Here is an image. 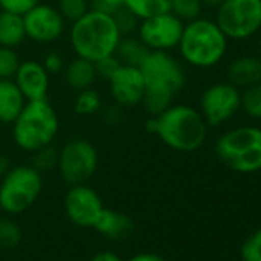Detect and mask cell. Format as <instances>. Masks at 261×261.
I'll list each match as a JSON object with an SVG mask.
<instances>
[{
    "label": "cell",
    "instance_id": "cell-24",
    "mask_svg": "<svg viewBox=\"0 0 261 261\" xmlns=\"http://www.w3.org/2000/svg\"><path fill=\"white\" fill-rule=\"evenodd\" d=\"M203 8L201 0H169V11L185 23L201 17Z\"/></svg>",
    "mask_w": 261,
    "mask_h": 261
},
{
    "label": "cell",
    "instance_id": "cell-37",
    "mask_svg": "<svg viewBox=\"0 0 261 261\" xmlns=\"http://www.w3.org/2000/svg\"><path fill=\"white\" fill-rule=\"evenodd\" d=\"M127 261H166L162 255L154 253V252H142L134 256H130Z\"/></svg>",
    "mask_w": 261,
    "mask_h": 261
},
{
    "label": "cell",
    "instance_id": "cell-3",
    "mask_svg": "<svg viewBox=\"0 0 261 261\" xmlns=\"http://www.w3.org/2000/svg\"><path fill=\"white\" fill-rule=\"evenodd\" d=\"M121 39L112 14L89 10L82 19L71 23L69 45L77 57L97 62L115 53Z\"/></svg>",
    "mask_w": 261,
    "mask_h": 261
},
{
    "label": "cell",
    "instance_id": "cell-29",
    "mask_svg": "<svg viewBox=\"0 0 261 261\" xmlns=\"http://www.w3.org/2000/svg\"><path fill=\"white\" fill-rule=\"evenodd\" d=\"M20 62L22 60L14 48L0 46V80L13 79Z\"/></svg>",
    "mask_w": 261,
    "mask_h": 261
},
{
    "label": "cell",
    "instance_id": "cell-27",
    "mask_svg": "<svg viewBox=\"0 0 261 261\" xmlns=\"http://www.w3.org/2000/svg\"><path fill=\"white\" fill-rule=\"evenodd\" d=\"M22 240V229L10 217H0V247H16Z\"/></svg>",
    "mask_w": 261,
    "mask_h": 261
},
{
    "label": "cell",
    "instance_id": "cell-8",
    "mask_svg": "<svg viewBox=\"0 0 261 261\" xmlns=\"http://www.w3.org/2000/svg\"><path fill=\"white\" fill-rule=\"evenodd\" d=\"M215 22L229 40H247L261 30V0H223Z\"/></svg>",
    "mask_w": 261,
    "mask_h": 261
},
{
    "label": "cell",
    "instance_id": "cell-1",
    "mask_svg": "<svg viewBox=\"0 0 261 261\" xmlns=\"http://www.w3.org/2000/svg\"><path fill=\"white\" fill-rule=\"evenodd\" d=\"M145 80L142 105L149 115H159L174 101L186 83L181 63L168 51H151L140 66Z\"/></svg>",
    "mask_w": 261,
    "mask_h": 261
},
{
    "label": "cell",
    "instance_id": "cell-23",
    "mask_svg": "<svg viewBox=\"0 0 261 261\" xmlns=\"http://www.w3.org/2000/svg\"><path fill=\"white\" fill-rule=\"evenodd\" d=\"M101 95L95 88H88L77 92V97L74 98V112L80 117H91L95 115L101 109Z\"/></svg>",
    "mask_w": 261,
    "mask_h": 261
},
{
    "label": "cell",
    "instance_id": "cell-13",
    "mask_svg": "<svg viewBox=\"0 0 261 261\" xmlns=\"http://www.w3.org/2000/svg\"><path fill=\"white\" fill-rule=\"evenodd\" d=\"M63 206L68 218L80 227H94L105 207L100 195L86 183L71 186L65 195Z\"/></svg>",
    "mask_w": 261,
    "mask_h": 261
},
{
    "label": "cell",
    "instance_id": "cell-11",
    "mask_svg": "<svg viewBox=\"0 0 261 261\" xmlns=\"http://www.w3.org/2000/svg\"><path fill=\"white\" fill-rule=\"evenodd\" d=\"M185 22L171 11L140 20L136 36L149 51H171L178 46Z\"/></svg>",
    "mask_w": 261,
    "mask_h": 261
},
{
    "label": "cell",
    "instance_id": "cell-30",
    "mask_svg": "<svg viewBox=\"0 0 261 261\" xmlns=\"http://www.w3.org/2000/svg\"><path fill=\"white\" fill-rule=\"evenodd\" d=\"M115 23H117V28L120 31L121 36H134L137 33V28H139V23L140 20L130 13L127 8H120L117 10L114 14H112Z\"/></svg>",
    "mask_w": 261,
    "mask_h": 261
},
{
    "label": "cell",
    "instance_id": "cell-20",
    "mask_svg": "<svg viewBox=\"0 0 261 261\" xmlns=\"http://www.w3.org/2000/svg\"><path fill=\"white\" fill-rule=\"evenodd\" d=\"M27 40L23 16L0 10V46L17 48Z\"/></svg>",
    "mask_w": 261,
    "mask_h": 261
},
{
    "label": "cell",
    "instance_id": "cell-35",
    "mask_svg": "<svg viewBox=\"0 0 261 261\" xmlns=\"http://www.w3.org/2000/svg\"><path fill=\"white\" fill-rule=\"evenodd\" d=\"M124 7V0H91V8L108 14H114L117 10Z\"/></svg>",
    "mask_w": 261,
    "mask_h": 261
},
{
    "label": "cell",
    "instance_id": "cell-17",
    "mask_svg": "<svg viewBox=\"0 0 261 261\" xmlns=\"http://www.w3.org/2000/svg\"><path fill=\"white\" fill-rule=\"evenodd\" d=\"M94 229L111 240H123L134 232V221L123 212L103 207L94 224Z\"/></svg>",
    "mask_w": 261,
    "mask_h": 261
},
{
    "label": "cell",
    "instance_id": "cell-2",
    "mask_svg": "<svg viewBox=\"0 0 261 261\" xmlns=\"http://www.w3.org/2000/svg\"><path fill=\"white\" fill-rule=\"evenodd\" d=\"M155 136L172 151L195 152L207 137V123L201 112L189 105H171L155 115Z\"/></svg>",
    "mask_w": 261,
    "mask_h": 261
},
{
    "label": "cell",
    "instance_id": "cell-4",
    "mask_svg": "<svg viewBox=\"0 0 261 261\" xmlns=\"http://www.w3.org/2000/svg\"><path fill=\"white\" fill-rule=\"evenodd\" d=\"M227 43L229 39L215 20L198 17L185 23L177 48L185 63L198 69H207L223 60Z\"/></svg>",
    "mask_w": 261,
    "mask_h": 261
},
{
    "label": "cell",
    "instance_id": "cell-7",
    "mask_svg": "<svg viewBox=\"0 0 261 261\" xmlns=\"http://www.w3.org/2000/svg\"><path fill=\"white\" fill-rule=\"evenodd\" d=\"M43 188L42 174L31 165L11 166L0 178V209L10 215L28 211Z\"/></svg>",
    "mask_w": 261,
    "mask_h": 261
},
{
    "label": "cell",
    "instance_id": "cell-18",
    "mask_svg": "<svg viewBox=\"0 0 261 261\" xmlns=\"http://www.w3.org/2000/svg\"><path fill=\"white\" fill-rule=\"evenodd\" d=\"M63 77L68 88L74 92H79L94 86L98 75L94 62L75 56V59H72L69 63L65 65Z\"/></svg>",
    "mask_w": 261,
    "mask_h": 261
},
{
    "label": "cell",
    "instance_id": "cell-36",
    "mask_svg": "<svg viewBox=\"0 0 261 261\" xmlns=\"http://www.w3.org/2000/svg\"><path fill=\"white\" fill-rule=\"evenodd\" d=\"M124 115H123V106L120 105H114V106H108L105 111H103V120L111 124V126H115V124H120L123 121Z\"/></svg>",
    "mask_w": 261,
    "mask_h": 261
},
{
    "label": "cell",
    "instance_id": "cell-14",
    "mask_svg": "<svg viewBox=\"0 0 261 261\" xmlns=\"http://www.w3.org/2000/svg\"><path fill=\"white\" fill-rule=\"evenodd\" d=\"M109 92L114 101L123 108L142 105L145 95V80L140 68L121 65L108 80Z\"/></svg>",
    "mask_w": 261,
    "mask_h": 261
},
{
    "label": "cell",
    "instance_id": "cell-31",
    "mask_svg": "<svg viewBox=\"0 0 261 261\" xmlns=\"http://www.w3.org/2000/svg\"><path fill=\"white\" fill-rule=\"evenodd\" d=\"M240 255L243 261H261V229L252 232L244 240Z\"/></svg>",
    "mask_w": 261,
    "mask_h": 261
},
{
    "label": "cell",
    "instance_id": "cell-12",
    "mask_svg": "<svg viewBox=\"0 0 261 261\" xmlns=\"http://www.w3.org/2000/svg\"><path fill=\"white\" fill-rule=\"evenodd\" d=\"M27 39L39 45L57 42L66 31V20L57 10L48 4H39L23 14Z\"/></svg>",
    "mask_w": 261,
    "mask_h": 261
},
{
    "label": "cell",
    "instance_id": "cell-41",
    "mask_svg": "<svg viewBox=\"0 0 261 261\" xmlns=\"http://www.w3.org/2000/svg\"><path fill=\"white\" fill-rule=\"evenodd\" d=\"M258 54H259V57H261V39L258 40Z\"/></svg>",
    "mask_w": 261,
    "mask_h": 261
},
{
    "label": "cell",
    "instance_id": "cell-16",
    "mask_svg": "<svg viewBox=\"0 0 261 261\" xmlns=\"http://www.w3.org/2000/svg\"><path fill=\"white\" fill-rule=\"evenodd\" d=\"M229 83L237 88H247L261 82V57L241 56L233 59L227 66Z\"/></svg>",
    "mask_w": 261,
    "mask_h": 261
},
{
    "label": "cell",
    "instance_id": "cell-19",
    "mask_svg": "<svg viewBox=\"0 0 261 261\" xmlns=\"http://www.w3.org/2000/svg\"><path fill=\"white\" fill-rule=\"evenodd\" d=\"M27 101L28 100L13 79L0 80V123L13 124Z\"/></svg>",
    "mask_w": 261,
    "mask_h": 261
},
{
    "label": "cell",
    "instance_id": "cell-38",
    "mask_svg": "<svg viewBox=\"0 0 261 261\" xmlns=\"http://www.w3.org/2000/svg\"><path fill=\"white\" fill-rule=\"evenodd\" d=\"M91 261H123V259L111 250H101V252L95 253L91 258Z\"/></svg>",
    "mask_w": 261,
    "mask_h": 261
},
{
    "label": "cell",
    "instance_id": "cell-26",
    "mask_svg": "<svg viewBox=\"0 0 261 261\" xmlns=\"http://www.w3.org/2000/svg\"><path fill=\"white\" fill-rule=\"evenodd\" d=\"M241 108L247 117L261 120V82L244 89L241 94Z\"/></svg>",
    "mask_w": 261,
    "mask_h": 261
},
{
    "label": "cell",
    "instance_id": "cell-40",
    "mask_svg": "<svg viewBox=\"0 0 261 261\" xmlns=\"http://www.w3.org/2000/svg\"><path fill=\"white\" fill-rule=\"evenodd\" d=\"M223 0H201L203 7H209V8H217Z\"/></svg>",
    "mask_w": 261,
    "mask_h": 261
},
{
    "label": "cell",
    "instance_id": "cell-10",
    "mask_svg": "<svg viewBox=\"0 0 261 261\" xmlns=\"http://www.w3.org/2000/svg\"><path fill=\"white\" fill-rule=\"evenodd\" d=\"M240 108L241 92L229 82H220L207 86L200 98V112L211 127L230 120Z\"/></svg>",
    "mask_w": 261,
    "mask_h": 261
},
{
    "label": "cell",
    "instance_id": "cell-9",
    "mask_svg": "<svg viewBox=\"0 0 261 261\" xmlns=\"http://www.w3.org/2000/svg\"><path fill=\"white\" fill-rule=\"evenodd\" d=\"M98 163V151L86 139H71L59 149L57 171L69 186L88 183L95 174Z\"/></svg>",
    "mask_w": 261,
    "mask_h": 261
},
{
    "label": "cell",
    "instance_id": "cell-33",
    "mask_svg": "<svg viewBox=\"0 0 261 261\" xmlns=\"http://www.w3.org/2000/svg\"><path fill=\"white\" fill-rule=\"evenodd\" d=\"M40 2L42 0H0V10L23 16Z\"/></svg>",
    "mask_w": 261,
    "mask_h": 261
},
{
    "label": "cell",
    "instance_id": "cell-15",
    "mask_svg": "<svg viewBox=\"0 0 261 261\" xmlns=\"http://www.w3.org/2000/svg\"><path fill=\"white\" fill-rule=\"evenodd\" d=\"M13 80L28 101L48 98L51 75L48 74L42 62L34 59L20 62Z\"/></svg>",
    "mask_w": 261,
    "mask_h": 261
},
{
    "label": "cell",
    "instance_id": "cell-22",
    "mask_svg": "<svg viewBox=\"0 0 261 261\" xmlns=\"http://www.w3.org/2000/svg\"><path fill=\"white\" fill-rule=\"evenodd\" d=\"M127 8L139 20L169 11V0H124Z\"/></svg>",
    "mask_w": 261,
    "mask_h": 261
},
{
    "label": "cell",
    "instance_id": "cell-5",
    "mask_svg": "<svg viewBox=\"0 0 261 261\" xmlns=\"http://www.w3.org/2000/svg\"><path fill=\"white\" fill-rule=\"evenodd\" d=\"M59 134V115L54 106L43 100H30L13 121V140L25 152L51 145Z\"/></svg>",
    "mask_w": 261,
    "mask_h": 261
},
{
    "label": "cell",
    "instance_id": "cell-6",
    "mask_svg": "<svg viewBox=\"0 0 261 261\" xmlns=\"http://www.w3.org/2000/svg\"><path fill=\"white\" fill-rule=\"evenodd\" d=\"M215 154L224 166L235 172L261 171V127L238 126L226 130L215 143Z\"/></svg>",
    "mask_w": 261,
    "mask_h": 261
},
{
    "label": "cell",
    "instance_id": "cell-25",
    "mask_svg": "<svg viewBox=\"0 0 261 261\" xmlns=\"http://www.w3.org/2000/svg\"><path fill=\"white\" fill-rule=\"evenodd\" d=\"M31 166L39 171L40 174L49 172L53 169H57V163H59V149L51 143L46 145L37 151L33 152V160H31Z\"/></svg>",
    "mask_w": 261,
    "mask_h": 261
},
{
    "label": "cell",
    "instance_id": "cell-32",
    "mask_svg": "<svg viewBox=\"0 0 261 261\" xmlns=\"http://www.w3.org/2000/svg\"><path fill=\"white\" fill-rule=\"evenodd\" d=\"M94 63H95V69H97V75L105 79V80H109L115 74V71L121 66V63L115 57V54L101 57L100 60H97Z\"/></svg>",
    "mask_w": 261,
    "mask_h": 261
},
{
    "label": "cell",
    "instance_id": "cell-39",
    "mask_svg": "<svg viewBox=\"0 0 261 261\" xmlns=\"http://www.w3.org/2000/svg\"><path fill=\"white\" fill-rule=\"evenodd\" d=\"M11 168V163H10V159L5 155V154H0V178H2Z\"/></svg>",
    "mask_w": 261,
    "mask_h": 261
},
{
    "label": "cell",
    "instance_id": "cell-21",
    "mask_svg": "<svg viewBox=\"0 0 261 261\" xmlns=\"http://www.w3.org/2000/svg\"><path fill=\"white\" fill-rule=\"evenodd\" d=\"M149 53H151L149 48L134 34V36H121L114 54L121 65L140 68Z\"/></svg>",
    "mask_w": 261,
    "mask_h": 261
},
{
    "label": "cell",
    "instance_id": "cell-34",
    "mask_svg": "<svg viewBox=\"0 0 261 261\" xmlns=\"http://www.w3.org/2000/svg\"><path fill=\"white\" fill-rule=\"evenodd\" d=\"M42 65L45 66V69L48 71L49 75H59L60 72H63L65 69V60L59 53H48L42 62Z\"/></svg>",
    "mask_w": 261,
    "mask_h": 261
},
{
    "label": "cell",
    "instance_id": "cell-28",
    "mask_svg": "<svg viewBox=\"0 0 261 261\" xmlns=\"http://www.w3.org/2000/svg\"><path fill=\"white\" fill-rule=\"evenodd\" d=\"M57 10L66 22L72 23L91 10V0H59Z\"/></svg>",
    "mask_w": 261,
    "mask_h": 261
}]
</instances>
